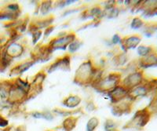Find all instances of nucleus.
<instances>
[{
  "instance_id": "nucleus-1",
  "label": "nucleus",
  "mask_w": 157,
  "mask_h": 131,
  "mask_svg": "<svg viewBox=\"0 0 157 131\" xmlns=\"http://www.w3.org/2000/svg\"><path fill=\"white\" fill-rule=\"evenodd\" d=\"M95 71L94 70L93 66L90 61L82 64L79 68H78L76 73H75V82L80 83H87L92 81L94 77Z\"/></svg>"
},
{
  "instance_id": "nucleus-10",
  "label": "nucleus",
  "mask_w": 157,
  "mask_h": 131,
  "mask_svg": "<svg viewBox=\"0 0 157 131\" xmlns=\"http://www.w3.org/2000/svg\"><path fill=\"white\" fill-rule=\"evenodd\" d=\"M78 117L69 116L64 120L62 126L65 131H71L75 127Z\"/></svg>"
},
{
  "instance_id": "nucleus-3",
  "label": "nucleus",
  "mask_w": 157,
  "mask_h": 131,
  "mask_svg": "<svg viewBox=\"0 0 157 131\" xmlns=\"http://www.w3.org/2000/svg\"><path fill=\"white\" fill-rule=\"evenodd\" d=\"M75 35L73 33L71 34L65 35L64 36H61L60 38H57L55 39L52 40L50 43V47L53 50H57V49H65L67 46L69 45L70 43H72L75 39Z\"/></svg>"
},
{
  "instance_id": "nucleus-19",
  "label": "nucleus",
  "mask_w": 157,
  "mask_h": 131,
  "mask_svg": "<svg viewBox=\"0 0 157 131\" xmlns=\"http://www.w3.org/2000/svg\"><path fill=\"white\" fill-rule=\"evenodd\" d=\"M8 120H6L4 117L1 116L0 115V127H6V126H8Z\"/></svg>"
},
{
  "instance_id": "nucleus-20",
  "label": "nucleus",
  "mask_w": 157,
  "mask_h": 131,
  "mask_svg": "<svg viewBox=\"0 0 157 131\" xmlns=\"http://www.w3.org/2000/svg\"><path fill=\"white\" fill-rule=\"evenodd\" d=\"M32 116L34 117L35 118H44L43 116V112H39V111H36L32 114Z\"/></svg>"
},
{
  "instance_id": "nucleus-2",
  "label": "nucleus",
  "mask_w": 157,
  "mask_h": 131,
  "mask_svg": "<svg viewBox=\"0 0 157 131\" xmlns=\"http://www.w3.org/2000/svg\"><path fill=\"white\" fill-rule=\"evenodd\" d=\"M149 120V114L148 111L143 110V111H137L133 118L127 123L129 128L131 127H143L146 125L147 122Z\"/></svg>"
},
{
  "instance_id": "nucleus-4",
  "label": "nucleus",
  "mask_w": 157,
  "mask_h": 131,
  "mask_svg": "<svg viewBox=\"0 0 157 131\" xmlns=\"http://www.w3.org/2000/svg\"><path fill=\"white\" fill-rule=\"evenodd\" d=\"M119 79H120V76H118V74L109 75L105 79L98 82L99 89L103 90H113V88L116 87V84H118L117 83L119 82Z\"/></svg>"
},
{
  "instance_id": "nucleus-24",
  "label": "nucleus",
  "mask_w": 157,
  "mask_h": 131,
  "mask_svg": "<svg viewBox=\"0 0 157 131\" xmlns=\"http://www.w3.org/2000/svg\"><path fill=\"white\" fill-rule=\"evenodd\" d=\"M47 131H52V130H47Z\"/></svg>"
},
{
  "instance_id": "nucleus-8",
  "label": "nucleus",
  "mask_w": 157,
  "mask_h": 131,
  "mask_svg": "<svg viewBox=\"0 0 157 131\" xmlns=\"http://www.w3.org/2000/svg\"><path fill=\"white\" fill-rule=\"evenodd\" d=\"M81 103V98L77 95H70L63 101V104L69 108H74Z\"/></svg>"
},
{
  "instance_id": "nucleus-17",
  "label": "nucleus",
  "mask_w": 157,
  "mask_h": 131,
  "mask_svg": "<svg viewBox=\"0 0 157 131\" xmlns=\"http://www.w3.org/2000/svg\"><path fill=\"white\" fill-rule=\"evenodd\" d=\"M42 36V32L40 31H35L33 34H32V39H33V43H36L38 42V40L40 39Z\"/></svg>"
},
{
  "instance_id": "nucleus-5",
  "label": "nucleus",
  "mask_w": 157,
  "mask_h": 131,
  "mask_svg": "<svg viewBox=\"0 0 157 131\" xmlns=\"http://www.w3.org/2000/svg\"><path fill=\"white\" fill-rule=\"evenodd\" d=\"M126 90L123 87H120V86H116L113 90H111L110 92V97L111 100L113 103L120 102L122 99H123L126 96Z\"/></svg>"
},
{
  "instance_id": "nucleus-15",
  "label": "nucleus",
  "mask_w": 157,
  "mask_h": 131,
  "mask_svg": "<svg viewBox=\"0 0 157 131\" xmlns=\"http://www.w3.org/2000/svg\"><path fill=\"white\" fill-rule=\"evenodd\" d=\"M79 47H80V43H79V41H78V40L75 39L72 43H71L69 44L68 51L71 53H75Z\"/></svg>"
},
{
  "instance_id": "nucleus-22",
  "label": "nucleus",
  "mask_w": 157,
  "mask_h": 131,
  "mask_svg": "<svg viewBox=\"0 0 157 131\" xmlns=\"http://www.w3.org/2000/svg\"><path fill=\"white\" fill-rule=\"evenodd\" d=\"M54 28L53 26H49L47 30H46V32H45V37H47L48 36H50V34L54 31Z\"/></svg>"
},
{
  "instance_id": "nucleus-12",
  "label": "nucleus",
  "mask_w": 157,
  "mask_h": 131,
  "mask_svg": "<svg viewBox=\"0 0 157 131\" xmlns=\"http://www.w3.org/2000/svg\"><path fill=\"white\" fill-rule=\"evenodd\" d=\"M98 125H99V119L97 117H92L86 123V131H95Z\"/></svg>"
},
{
  "instance_id": "nucleus-18",
  "label": "nucleus",
  "mask_w": 157,
  "mask_h": 131,
  "mask_svg": "<svg viewBox=\"0 0 157 131\" xmlns=\"http://www.w3.org/2000/svg\"><path fill=\"white\" fill-rule=\"evenodd\" d=\"M149 47H143L142 46V47H140L137 51H138V54H139L140 55H146L148 53H149Z\"/></svg>"
},
{
  "instance_id": "nucleus-16",
  "label": "nucleus",
  "mask_w": 157,
  "mask_h": 131,
  "mask_svg": "<svg viewBox=\"0 0 157 131\" xmlns=\"http://www.w3.org/2000/svg\"><path fill=\"white\" fill-rule=\"evenodd\" d=\"M142 25V21L140 20L139 18H134L133 20L132 23H131V27L132 28H139Z\"/></svg>"
},
{
  "instance_id": "nucleus-11",
  "label": "nucleus",
  "mask_w": 157,
  "mask_h": 131,
  "mask_svg": "<svg viewBox=\"0 0 157 131\" xmlns=\"http://www.w3.org/2000/svg\"><path fill=\"white\" fill-rule=\"evenodd\" d=\"M140 79H141V77L138 76V74H132L124 80V86H127V87H129L130 86H134V85L137 84V83H139Z\"/></svg>"
},
{
  "instance_id": "nucleus-7",
  "label": "nucleus",
  "mask_w": 157,
  "mask_h": 131,
  "mask_svg": "<svg viewBox=\"0 0 157 131\" xmlns=\"http://www.w3.org/2000/svg\"><path fill=\"white\" fill-rule=\"evenodd\" d=\"M24 51V48L21 45L13 43L7 49V54L10 58H17L22 54Z\"/></svg>"
},
{
  "instance_id": "nucleus-21",
  "label": "nucleus",
  "mask_w": 157,
  "mask_h": 131,
  "mask_svg": "<svg viewBox=\"0 0 157 131\" xmlns=\"http://www.w3.org/2000/svg\"><path fill=\"white\" fill-rule=\"evenodd\" d=\"M120 41H121V38H120V36L118 34L115 35L113 37V39H112V42H113V44H117V43H120Z\"/></svg>"
},
{
  "instance_id": "nucleus-14",
  "label": "nucleus",
  "mask_w": 157,
  "mask_h": 131,
  "mask_svg": "<svg viewBox=\"0 0 157 131\" xmlns=\"http://www.w3.org/2000/svg\"><path fill=\"white\" fill-rule=\"evenodd\" d=\"M50 7H51V1H45L41 5V9H40L41 13L43 15L47 14L50 9Z\"/></svg>"
},
{
  "instance_id": "nucleus-13",
  "label": "nucleus",
  "mask_w": 157,
  "mask_h": 131,
  "mask_svg": "<svg viewBox=\"0 0 157 131\" xmlns=\"http://www.w3.org/2000/svg\"><path fill=\"white\" fill-rule=\"evenodd\" d=\"M105 131H116V123L112 119H108L105 122Z\"/></svg>"
},
{
  "instance_id": "nucleus-6",
  "label": "nucleus",
  "mask_w": 157,
  "mask_h": 131,
  "mask_svg": "<svg viewBox=\"0 0 157 131\" xmlns=\"http://www.w3.org/2000/svg\"><path fill=\"white\" fill-rule=\"evenodd\" d=\"M56 69H63V70H68L69 69V58L65 57L59 59L54 63L49 68L50 72L56 70Z\"/></svg>"
},
{
  "instance_id": "nucleus-9",
  "label": "nucleus",
  "mask_w": 157,
  "mask_h": 131,
  "mask_svg": "<svg viewBox=\"0 0 157 131\" xmlns=\"http://www.w3.org/2000/svg\"><path fill=\"white\" fill-rule=\"evenodd\" d=\"M122 41H123V47L126 49H132L137 47V45L140 43L141 39H140L139 37L134 36L128 37L127 39H122Z\"/></svg>"
},
{
  "instance_id": "nucleus-23",
  "label": "nucleus",
  "mask_w": 157,
  "mask_h": 131,
  "mask_svg": "<svg viewBox=\"0 0 157 131\" xmlns=\"http://www.w3.org/2000/svg\"><path fill=\"white\" fill-rule=\"evenodd\" d=\"M86 109H87L88 111H94V110L96 109V106H94V103L90 102L87 104Z\"/></svg>"
}]
</instances>
